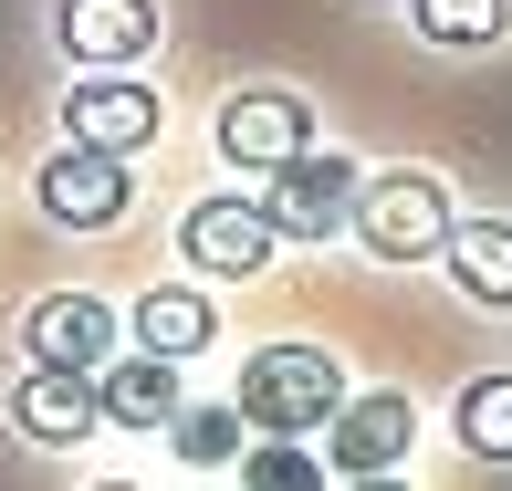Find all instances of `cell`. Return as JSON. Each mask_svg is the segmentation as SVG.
I'll use <instances>...</instances> for the list:
<instances>
[{"instance_id": "6da1fadb", "label": "cell", "mask_w": 512, "mask_h": 491, "mask_svg": "<svg viewBox=\"0 0 512 491\" xmlns=\"http://www.w3.org/2000/svg\"><path fill=\"white\" fill-rule=\"evenodd\" d=\"M241 429H262V439H324V418L345 408V377H335V356L324 345H262V356L241 366Z\"/></svg>"}, {"instance_id": "7a4b0ae2", "label": "cell", "mask_w": 512, "mask_h": 491, "mask_svg": "<svg viewBox=\"0 0 512 491\" xmlns=\"http://www.w3.org/2000/svg\"><path fill=\"white\" fill-rule=\"evenodd\" d=\"M450 189H439L429 168H398V178H377V189L356 199V241L377 251V262H429V251H450Z\"/></svg>"}, {"instance_id": "3957f363", "label": "cell", "mask_w": 512, "mask_h": 491, "mask_svg": "<svg viewBox=\"0 0 512 491\" xmlns=\"http://www.w3.org/2000/svg\"><path fill=\"white\" fill-rule=\"evenodd\" d=\"M356 199H366L356 157H345V147H304L283 178H272L262 209H272V230H283V241H335V230L356 220Z\"/></svg>"}, {"instance_id": "277c9868", "label": "cell", "mask_w": 512, "mask_h": 491, "mask_svg": "<svg viewBox=\"0 0 512 491\" xmlns=\"http://www.w3.org/2000/svg\"><path fill=\"white\" fill-rule=\"evenodd\" d=\"M408 439H418V408L398 387H366V397H345V408L324 418V471L335 481H377V471L408 460Z\"/></svg>"}, {"instance_id": "5b68a950", "label": "cell", "mask_w": 512, "mask_h": 491, "mask_svg": "<svg viewBox=\"0 0 512 491\" xmlns=\"http://www.w3.org/2000/svg\"><path fill=\"white\" fill-rule=\"evenodd\" d=\"M304 147H314V115H304V95H283V84H251V95L220 105V157H230V168L283 178Z\"/></svg>"}, {"instance_id": "8992f818", "label": "cell", "mask_w": 512, "mask_h": 491, "mask_svg": "<svg viewBox=\"0 0 512 491\" xmlns=\"http://www.w3.org/2000/svg\"><path fill=\"white\" fill-rule=\"evenodd\" d=\"M32 199H42V220H63V230H115V220H126V199H136V178H126V157L53 147V157H42V178H32Z\"/></svg>"}, {"instance_id": "52a82bcc", "label": "cell", "mask_w": 512, "mask_h": 491, "mask_svg": "<svg viewBox=\"0 0 512 491\" xmlns=\"http://www.w3.org/2000/svg\"><path fill=\"white\" fill-rule=\"evenodd\" d=\"M21 345H32V366L105 377V366H115V303H95V293H42L32 314H21Z\"/></svg>"}, {"instance_id": "ba28073f", "label": "cell", "mask_w": 512, "mask_h": 491, "mask_svg": "<svg viewBox=\"0 0 512 491\" xmlns=\"http://www.w3.org/2000/svg\"><path fill=\"white\" fill-rule=\"evenodd\" d=\"M63 136L95 147V157H126V147H147V136H157V95H147L136 74H84L74 95H63Z\"/></svg>"}, {"instance_id": "9c48e42d", "label": "cell", "mask_w": 512, "mask_h": 491, "mask_svg": "<svg viewBox=\"0 0 512 491\" xmlns=\"http://www.w3.org/2000/svg\"><path fill=\"white\" fill-rule=\"evenodd\" d=\"M178 241H189V262H199V272L241 283V272H262V262H272V241H283V230H272V209H262V199H199Z\"/></svg>"}, {"instance_id": "30bf717a", "label": "cell", "mask_w": 512, "mask_h": 491, "mask_svg": "<svg viewBox=\"0 0 512 491\" xmlns=\"http://www.w3.org/2000/svg\"><path fill=\"white\" fill-rule=\"evenodd\" d=\"M147 42H157V0H63V53L74 63L126 74V63H147Z\"/></svg>"}, {"instance_id": "8fae6325", "label": "cell", "mask_w": 512, "mask_h": 491, "mask_svg": "<svg viewBox=\"0 0 512 491\" xmlns=\"http://www.w3.org/2000/svg\"><path fill=\"white\" fill-rule=\"evenodd\" d=\"M11 418H21V439H42V450H74L84 429H95V377H63V366H32V377L11 387Z\"/></svg>"}, {"instance_id": "7c38bea8", "label": "cell", "mask_w": 512, "mask_h": 491, "mask_svg": "<svg viewBox=\"0 0 512 491\" xmlns=\"http://www.w3.org/2000/svg\"><path fill=\"white\" fill-rule=\"evenodd\" d=\"M95 408L115 418V429H168L189 397H178V366L168 356H115L105 377H95Z\"/></svg>"}, {"instance_id": "4fadbf2b", "label": "cell", "mask_w": 512, "mask_h": 491, "mask_svg": "<svg viewBox=\"0 0 512 491\" xmlns=\"http://www.w3.org/2000/svg\"><path fill=\"white\" fill-rule=\"evenodd\" d=\"M136 356H168V366H189L209 335H220V314H209V293H189V283H157L147 303H136Z\"/></svg>"}, {"instance_id": "5bb4252c", "label": "cell", "mask_w": 512, "mask_h": 491, "mask_svg": "<svg viewBox=\"0 0 512 491\" xmlns=\"http://www.w3.org/2000/svg\"><path fill=\"white\" fill-rule=\"evenodd\" d=\"M450 272L471 303H512V220H450Z\"/></svg>"}, {"instance_id": "9a60e30c", "label": "cell", "mask_w": 512, "mask_h": 491, "mask_svg": "<svg viewBox=\"0 0 512 491\" xmlns=\"http://www.w3.org/2000/svg\"><path fill=\"white\" fill-rule=\"evenodd\" d=\"M168 439H178V460H189V471H230V460L251 450V429H241V408H230V397H199V408H178V418H168Z\"/></svg>"}, {"instance_id": "2e32d148", "label": "cell", "mask_w": 512, "mask_h": 491, "mask_svg": "<svg viewBox=\"0 0 512 491\" xmlns=\"http://www.w3.org/2000/svg\"><path fill=\"white\" fill-rule=\"evenodd\" d=\"M241 481L251 491H324L335 471H324V450H304V439H251V450H241Z\"/></svg>"}, {"instance_id": "e0dca14e", "label": "cell", "mask_w": 512, "mask_h": 491, "mask_svg": "<svg viewBox=\"0 0 512 491\" xmlns=\"http://www.w3.org/2000/svg\"><path fill=\"white\" fill-rule=\"evenodd\" d=\"M460 439L481 460H512V377H471L460 387Z\"/></svg>"}, {"instance_id": "ac0fdd59", "label": "cell", "mask_w": 512, "mask_h": 491, "mask_svg": "<svg viewBox=\"0 0 512 491\" xmlns=\"http://www.w3.org/2000/svg\"><path fill=\"white\" fill-rule=\"evenodd\" d=\"M408 21L429 42H492L502 21H512V0H408Z\"/></svg>"}, {"instance_id": "d6986e66", "label": "cell", "mask_w": 512, "mask_h": 491, "mask_svg": "<svg viewBox=\"0 0 512 491\" xmlns=\"http://www.w3.org/2000/svg\"><path fill=\"white\" fill-rule=\"evenodd\" d=\"M345 491H408V481H387V471H377V481H345Z\"/></svg>"}, {"instance_id": "ffe728a7", "label": "cell", "mask_w": 512, "mask_h": 491, "mask_svg": "<svg viewBox=\"0 0 512 491\" xmlns=\"http://www.w3.org/2000/svg\"><path fill=\"white\" fill-rule=\"evenodd\" d=\"M95 491H126V481H95Z\"/></svg>"}]
</instances>
